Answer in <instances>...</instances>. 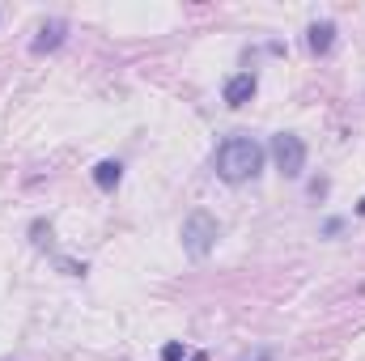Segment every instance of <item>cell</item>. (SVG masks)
<instances>
[{"instance_id": "cell-1", "label": "cell", "mask_w": 365, "mask_h": 361, "mask_svg": "<svg viewBox=\"0 0 365 361\" xmlns=\"http://www.w3.org/2000/svg\"><path fill=\"white\" fill-rule=\"evenodd\" d=\"M212 171H217V179H225V183L255 179V175L264 171V145H259L255 136H247V132H234V136H225V141L217 145Z\"/></svg>"}, {"instance_id": "cell-2", "label": "cell", "mask_w": 365, "mask_h": 361, "mask_svg": "<svg viewBox=\"0 0 365 361\" xmlns=\"http://www.w3.org/2000/svg\"><path fill=\"white\" fill-rule=\"evenodd\" d=\"M217 238H221V225H217L212 213H204V208L187 213V221H182V251H187L191 260H204V255L217 247Z\"/></svg>"}, {"instance_id": "cell-3", "label": "cell", "mask_w": 365, "mask_h": 361, "mask_svg": "<svg viewBox=\"0 0 365 361\" xmlns=\"http://www.w3.org/2000/svg\"><path fill=\"white\" fill-rule=\"evenodd\" d=\"M272 162L284 179H302V171H306V141L297 132H276L272 136Z\"/></svg>"}, {"instance_id": "cell-4", "label": "cell", "mask_w": 365, "mask_h": 361, "mask_svg": "<svg viewBox=\"0 0 365 361\" xmlns=\"http://www.w3.org/2000/svg\"><path fill=\"white\" fill-rule=\"evenodd\" d=\"M64 39H68V21H64V17H47V21L38 26V39L30 43V51H34V56H47V51L64 47Z\"/></svg>"}, {"instance_id": "cell-5", "label": "cell", "mask_w": 365, "mask_h": 361, "mask_svg": "<svg viewBox=\"0 0 365 361\" xmlns=\"http://www.w3.org/2000/svg\"><path fill=\"white\" fill-rule=\"evenodd\" d=\"M255 90H259V77L247 68V73H234L230 81H225V90H221V98L230 102V106H247L251 98H255Z\"/></svg>"}, {"instance_id": "cell-6", "label": "cell", "mask_w": 365, "mask_h": 361, "mask_svg": "<svg viewBox=\"0 0 365 361\" xmlns=\"http://www.w3.org/2000/svg\"><path fill=\"white\" fill-rule=\"evenodd\" d=\"M306 47H310L314 56H327V51L336 47V21H314V26L306 30Z\"/></svg>"}, {"instance_id": "cell-7", "label": "cell", "mask_w": 365, "mask_h": 361, "mask_svg": "<svg viewBox=\"0 0 365 361\" xmlns=\"http://www.w3.org/2000/svg\"><path fill=\"white\" fill-rule=\"evenodd\" d=\"M119 179H123V166H119L115 158H106V162L93 166V183H98V191H115Z\"/></svg>"}, {"instance_id": "cell-8", "label": "cell", "mask_w": 365, "mask_h": 361, "mask_svg": "<svg viewBox=\"0 0 365 361\" xmlns=\"http://www.w3.org/2000/svg\"><path fill=\"white\" fill-rule=\"evenodd\" d=\"M182 353H187V349H182L179 340H170V345H166V349H162V357H166V361H179Z\"/></svg>"}, {"instance_id": "cell-9", "label": "cell", "mask_w": 365, "mask_h": 361, "mask_svg": "<svg viewBox=\"0 0 365 361\" xmlns=\"http://www.w3.org/2000/svg\"><path fill=\"white\" fill-rule=\"evenodd\" d=\"M242 361H276L272 353H251V357H242Z\"/></svg>"}, {"instance_id": "cell-10", "label": "cell", "mask_w": 365, "mask_h": 361, "mask_svg": "<svg viewBox=\"0 0 365 361\" xmlns=\"http://www.w3.org/2000/svg\"><path fill=\"white\" fill-rule=\"evenodd\" d=\"M357 217H365V195H361V204H357Z\"/></svg>"}]
</instances>
